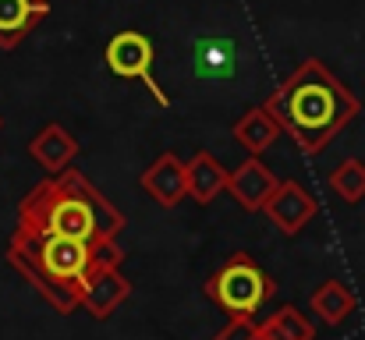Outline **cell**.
Masks as SVG:
<instances>
[{
  "label": "cell",
  "mask_w": 365,
  "mask_h": 340,
  "mask_svg": "<svg viewBox=\"0 0 365 340\" xmlns=\"http://www.w3.org/2000/svg\"><path fill=\"white\" fill-rule=\"evenodd\" d=\"M121 259L124 252L118 248V237L86 244L18 224L7 241V262L64 316L78 309L86 277L103 266H121Z\"/></svg>",
  "instance_id": "obj_1"
},
{
  "label": "cell",
  "mask_w": 365,
  "mask_h": 340,
  "mask_svg": "<svg viewBox=\"0 0 365 340\" xmlns=\"http://www.w3.org/2000/svg\"><path fill=\"white\" fill-rule=\"evenodd\" d=\"M280 131H287L302 153H323L355 117H359V100L351 89L323 68V61H305L280 89H273L262 103Z\"/></svg>",
  "instance_id": "obj_2"
},
{
  "label": "cell",
  "mask_w": 365,
  "mask_h": 340,
  "mask_svg": "<svg viewBox=\"0 0 365 340\" xmlns=\"http://www.w3.org/2000/svg\"><path fill=\"white\" fill-rule=\"evenodd\" d=\"M18 224L43 230V234L100 244V241L118 237L124 217L100 188H93V181L86 174L64 167L21 199Z\"/></svg>",
  "instance_id": "obj_3"
},
{
  "label": "cell",
  "mask_w": 365,
  "mask_h": 340,
  "mask_svg": "<svg viewBox=\"0 0 365 340\" xmlns=\"http://www.w3.org/2000/svg\"><path fill=\"white\" fill-rule=\"evenodd\" d=\"M273 280L262 273V266L248 255H231L206 284V294L227 312V316H255L262 302L273 294Z\"/></svg>",
  "instance_id": "obj_4"
},
{
  "label": "cell",
  "mask_w": 365,
  "mask_h": 340,
  "mask_svg": "<svg viewBox=\"0 0 365 340\" xmlns=\"http://www.w3.org/2000/svg\"><path fill=\"white\" fill-rule=\"evenodd\" d=\"M103 57H107V68L118 75V78H131V82H142L145 89H149V96L160 103V107H170V100H167V93L153 82V43L142 36V32H135V29H124L118 32L110 43H107V50H103Z\"/></svg>",
  "instance_id": "obj_5"
},
{
  "label": "cell",
  "mask_w": 365,
  "mask_h": 340,
  "mask_svg": "<svg viewBox=\"0 0 365 340\" xmlns=\"http://www.w3.org/2000/svg\"><path fill=\"white\" fill-rule=\"evenodd\" d=\"M316 199L302 188V185H294V181H277V188H273V195L262 202V213L273 220V227L280 230V234H298L302 227L309 224L312 217H316Z\"/></svg>",
  "instance_id": "obj_6"
},
{
  "label": "cell",
  "mask_w": 365,
  "mask_h": 340,
  "mask_svg": "<svg viewBox=\"0 0 365 340\" xmlns=\"http://www.w3.org/2000/svg\"><path fill=\"white\" fill-rule=\"evenodd\" d=\"M128 291H131V284L121 277V269H118V266H103V269H93V273L86 277V284H82V302H78V305L89 309L96 319H107L124 298H128Z\"/></svg>",
  "instance_id": "obj_7"
},
{
  "label": "cell",
  "mask_w": 365,
  "mask_h": 340,
  "mask_svg": "<svg viewBox=\"0 0 365 340\" xmlns=\"http://www.w3.org/2000/svg\"><path fill=\"white\" fill-rule=\"evenodd\" d=\"M142 188L160 202V206H178L188 195V170L174 153H163L145 174H142Z\"/></svg>",
  "instance_id": "obj_8"
},
{
  "label": "cell",
  "mask_w": 365,
  "mask_h": 340,
  "mask_svg": "<svg viewBox=\"0 0 365 340\" xmlns=\"http://www.w3.org/2000/svg\"><path fill=\"white\" fill-rule=\"evenodd\" d=\"M273 188H277V177H273V174H269V167H266V163H259L255 156H252V160H245L235 174H227V192L238 199V206L248 210V213L262 210V202L273 195Z\"/></svg>",
  "instance_id": "obj_9"
},
{
  "label": "cell",
  "mask_w": 365,
  "mask_h": 340,
  "mask_svg": "<svg viewBox=\"0 0 365 340\" xmlns=\"http://www.w3.org/2000/svg\"><path fill=\"white\" fill-rule=\"evenodd\" d=\"M46 14V0H0V50H14Z\"/></svg>",
  "instance_id": "obj_10"
},
{
  "label": "cell",
  "mask_w": 365,
  "mask_h": 340,
  "mask_svg": "<svg viewBox=\"0 0 365 340\" xmlns=\"http://www.w3.org/2000/svg\"><path fill=\"white\" fill-rule=\"evenodd\" d=\"M29 153H32V160H36L46 174H57V170H64V167L75 160L78 142H75L61 124H46V128L29 142Z\"/></svg>",
  "instance_id": "obj_11"
},
{
  "label": "cell",
  "mask_w": 365,
  "mask_h": 340,
  "mask_svg": "<svg viewBox=\"0 0 365 340\" xmlns=\"http://www.w3.org/2000/svg\"><path fill=\"white\" fill-rule=\"evenodd\" d=\"M188 170V195L199 206H210L224 188H227V170L210 156V153H195V160L185 167Z\"/></svg>",
  "instance_id": "obj_12"
},
{
  "label": "cell",
  "mask_w": 365,
  "mask_h": 340,
  "mask_svg": "<svg viewBox=\"0 0 365 340\" xmlns=\"http://www.w3.org/2000/svg\"><path fill=\"white\" fill-rule=\"evenodd\" d=\"M235 138H238V145H245L252 156H259V153H266V149L280 138V124L262 110V107H255V110H248L242 120L235 124Z\"/></svg>",
  "instance_id": "obj_13"
},
{
  "label": "cell",
  "mask_w": 365,
  "mask_h": 340,
  "mask_svg": "<svg viewBox=\"0 0 365 340\" xmlns=\"http://www.w3.org/2000/svg\"><path fill=\"white\" fill-rule=\"evenodd\" d=\"M351 309H355V294H351L341 280H327V284L316 287V294H312V312H316L327 326L344 323V319L351 316Z\"/></svg>",
  "instance_id": "obj_14"
},
{
  "label": "cell",
  "mask_w": 365,
  "mask_h": 340,
  "mask_svg": "<svg viewBox=\"0 0 365 340\" xmlns=\"http://www.w3.org/2000/svg\"><path fill=\"white\" fill-rule=\"evenodd\" d=\"M259 334L269 340H316V330H312V323L298 312V309H280V312H273L262 326H259Z\"/></svg>",
  "instance_id": "obj_15"
},
{
  "label": "cell",
  "mask_w": 365,
  "mask_h": 340,
  "mask_svg": "<svg viewBox=\"0 0 365 340\" xmlns=\"http://www.w3.org/2000/svg\"><path fill=\"white\" fill-rule=\"evenodd\" d=\"M330 188H334L344 202H362L365 199V163L362 160H344V163L330 174Z\"/></svg>",
  "instance_id": "obj_16"
},
{
  "label": "cell",
  "mask_w": 365,
  "mask_h": 340,
  "mask_svg": "<svg viewBox=\"0 0 365 340\" xmlns=\"http://www.w3.org/2000/svg\"><path fill=\"white\" fill-rule=\"evenodd\" d=\"M255 330H259V326L252 323V316H235L213 340H255Z\"/></svg>",
  "instance_id": "obj_17"
},
{
  "label": "cell",
  "mask_w": 365,
  "mask_h": 340,
  "mask_svg": "<svg viewBox=\"0 0 365 340\" xmlns=\"http://www.w3.org/2000/svg\"><path fill=\"white\" fill-rule=\"evenodd\" d=\"M255 340H269V337H262V334H259V330H255Z\"/></svg>",
  "instance_id": "obj_18"
},
{
  "label": "cell",
  "mask_w": 365,
  "mask_h": 340,
  "mask_svg": "<svg viewBox=\"0 0 365 340\" xmlns=\"http://www.w3.org/2000/svg\"><path fill=\"white\" fill-rule=\"evenodd\" d=\"M0 124H4V120H0Z\"/></svg>",
  "instance_id": "obj_19"
}]
</instances>
